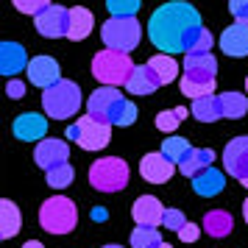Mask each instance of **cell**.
I'll list each match as a JSON object with an SVG mask.
<instances>
[{
	"label": "cell",
	"instance_id": "34",
	"mask_svg": "<svg viewBox=\"0 0 248 248\" xmlns=\"http://www.w3.org/2000/svg\"><path fill=\"white\" fill-rule=\"evenodd\" d=\"M181 92H184L187 98H192V101H198V98H206V95L215 92V81L212 84H195V81L181 78Z\"/></svg>",
	"mask_w": 248,
	"mask_h": 248
},
{
	"label": "cell",
	"instance_id": "44",
	"mask_svg": "<svg viewBox=\"0 0 248 248\" xmlns=\"http://www.w3.org/2000/svg\"><path fill=\"white\" fill-rule=\"evenodd\" d=\"M159 248H173V246H168V243H162V246H159Z\"/></svg>",
	"mask_w": 248,
	"mask_h": 248
},
{
	"label": "cell",
	"instance_id": "27",
	"mask_svg": "<svg viewBox=\"0 0 248 248\" xmlns=\"http://www.w3.org/2000/svg\"><path fill=\"white\" fill-rule=\"evenodd\" d=\"M148 64H151V70L156 73L159 84H170V81H176V76H179V62H176L173 56L159 53V56H154Z\"/></svg>",
	"mask_w": 248,
	"mask_h": 248
},
{
	"label": "cell",
	"instance_id": "35",
	"mask_svg": "<svg viewBox=\"0 0 248 248\" xmlns=\"http://www.w3.org/2000/svg\"><path fill=\"white\" fill-rule=\"evenodd\" d=\"M14 6H17V12H23V14H42L50 6V0H12Z\"/></svg>",
	"mask_w": 248,
	"mask_h": 248
},
{
	"label": "cell",
	"instance_id": "24",
	"mask_svg": "<svg viewBox=\"0 0 248 248\" xmlns=\"http://www.w3.org/2000/svg\"><path fill=\"white\" fill-rule=\"evenodd\" d=\"M234 229V217L226 209H212L203 215V232H209V237H226Z\"/></svg>",
	"mask_w": 248,
	"mask_h": 248
},
{
	"label": "cell",
	"instance_id": "36",
	"mask_svg": "<svg viewBox=\"0 0 248 248\" xmlns=\"http://www.w3.org/2000/svg\"><path fill=\"white\" fill-rule=\"evenodd\" d=\"M179 123H181V117L176 114V109H170V112H159L156 114V128L159 131H176L179 128Z\"/></svg>",
	"mask_w": 248,
	"mask_h": 248
},
{
	"label": "cell",
	"instance_id": "43",
	"mask_svg": "<svg viewBox=\"0 0 248 248\" xmlns=\"http://www.w3.org/2000/svg\"><path fill=\"white\" fill-rule=\"evenodd\" d=\"M243 217H246V223H248V198L243 201Z\"/></svg>",
	"mask_w": 248,
	"mask_h": 248
},
{
	"label": "cell",
	"instance_id": "2",
	"mask_svg": "<svg viewBox=\"0 0 248 248\" xmlns=\"http://www.w3.org/2000/svg\"><path fill=\"white\" fill-rule=\"evenodd\" d=\"M134 62L128 53H120V50H101L98 56L92 59V76L101 81L103 87H125L131 73H134Z\"/></svg>",
	"mask_w": 248,
	"mask_h": 248
},
{
	"label": "cell",
	"instance_id": "13",
	"mask_svg": "<svg viewBox=\"0 0 248 248\" xmlns=\"http://www.w3.org/2000/svg\"><path fill=\"white\" fill-rule=\"evenodd\" d=\"M59 73H62V70H59V62L50 59V56H34L31 64H28V78H31V84L39 87V90H50L53 84H59V81H62Z\"/></svg>",
	"mask_w": 248,
	"mask_h": 248
},
{
	"label": "cell",
	"instance_id": "5",
	"mask_svg": "<svg viewBox=\"0 0 248 248\" xmlns=\"http://www.w3.org/2000/svg\"><path fill=\"white\" fill-rule=\"evenodd\" d=\"M140 36H142V25L137 17H112L101 25V39L109 50L131 53L140 45Z\"/></svg>",
	"mask_w": 248,
	"mask_h": 248
},
{
	"label": "cell",
	"instance_id": "39",
	"mask_svg": "<svg viewBox=\"0 0 248 248\" xmlns=\"http://www.w3.org/2000/svg\"><path fill=\"white\" fill-rule=\"evenodd\" d=\"M198 237H201V226H195V223H187V226L179 232V240H181V243H195Z\"/></svg>",
	"mask_w": 248,
	"mask_h": 248
},
{
	"label": "cell",
	"instance_id": "21",
	"mask_svg": "<svg viewBox=\"0 0 248 248\" xmlns=\"http://www.w3.org/2000/svg\"><path fill=\"white\" fill-rule=\"evenodd\" d=\"M226 187V179H223V173L220 170H203V173H198L195 179H192V190L198 192L201 198H212V195H220Z\"/></svg>",
	"mask_w": 248,
	"mask_h": 248
},
{
	"label": "cell",
	"instance_id": "29",
	"mask_svg": "<svg viewBox=\"0 0 248 248\" xmlns=\"http://www.w3.org/2000/svg\"><path fill=\"white\" fill-rule=\"evenodd\" d=\"M162 246V234L159 229H151V226H137L131 232V248H159Z\"/></svg>",
	"mask_w": 248,
	"mask_h": 248
},
{
	"label": "cell",
	"instance_id": "16",
	"mask_svg": "<svg viewBox=\"0 0 248 248\" xmlns=\"http://www.w3.org/2000/svg\"><path fill=\"white\" fill-rule=\"evenodd\" d=\"M131 217H134L137 226H151V229H156V226H162L165 209H162L159 198H154V195H140L134 201V206H131Z\"/></svg>",
	"mask_w": 248,
	"mask_h": 248
},
{
	"label": "cell",
	"instance_id": "46",
	"mask_svg": "<svg viewBox=\"0 0 248 248\" xmlns=\"http://www.w3.org/2000/svg\"><path fill=\"white\" fill-rule=\"evenodd\" d=\"M246 95H248V78H246Z\"/></svg>",
	"mask_w": 248,
	"mask_h": 248
},
{
	"label": "cell",
	"instance_id": "38",
	"mask_svg": "<svg viewBox=\"0 0 248 248\" xmlns=\"http://www.w3.org/2000/svg\"><path fill=\"white\" fill-rule=\"evenodd\" d=\"M229 12L234 14L237 23L248 25V0H229Z\"/></svg>",
	"mask_w": 248,
	"mask_h": 248
},
{
	"label": "cell",
	"instance_id": "12",
	"mask_svg": "<svg viewBox=\"0 0 248 248\" xmlns=\"http://www.w3.org/2000/svg\"><path fill=\"white\" fill-rule=\"evenodd\" d=\"M176 168L179 165H173L162 151H156V154H145L142 156V162H140V176L145 181H151V184H165L176 173Z\"/></svg>",
	"mask_w": 248,
	"mask_h": 248
},
{
	"label": "cell",
	"instance_id": "31",
	"mask_svg": "<svg viewBox=\"0 0 248 248\" xmlns=\"http://www.w3.org/2000/svg\"><path fill=\"white\" fill-rule=\"evenodd\" d=\"M70 181H73V168L67 165H59V168L47 170V187H53V190H64L70 187Z\"/></svg>",
	"mask_w": 248,
	"mask_h": 248
},
{
	"label": "cell",
	"instance_id": "45",
	"mask_svg": "<svg viewBox=\"0 0 248 248\" xmlns=\"http://www.w3.org/2000/svg\"><path fill=\"white\" fill-rule=\"evenodd\" d=\"M103 248H123V246H103Z\"/></svg>",
	"mask_w": 248,
	"mask_h": 248
},
{
	"label": "cell",
	"instance_id": "11",
	"mask_svg": "<svg viewBox=\"0 0 248 248\" xmlns=\"http://www.w3.org/2000/svg\"><path fill=\"white\" fill-rule=\"evenodd\" d=\"M67 156H70V148L64 140H56V137H47V140H42L39 145H36L34 151V159L36 165L45 170H53L59 168V165H67Z\"/></svg>",
	"mask_w": 248,
	"mask_h": 248
},
{
	"label": "cell",
	"instance_id": "41",
	"mask_svg": "<svg viewBox=\"0 0 248 248\" xmlns=\"http://www.w3.org/2000/svg\"><path fill=\"white\" fill-rule=\"evenodd\" d=\"M106 217H109L106 209H101V206H95V209H92V220H106Z\"/></svg>",
	"mask_w": 248,
	"mask_h": 248
},
{
	"label": "cell",
	"instance_id": "30",
	"mask_svg": "<svg viewBox=\"0 0 248 248\" xmlns=\"http://www.w3.org/2000/svg\"><path fill=\"white\" fill-rule=\"evenodd\" d=\"M212 34L206 31V28H201L198 34L192 36V42L187 45V56H206L209 50H212Z\"/></svg>",
	"mask_w": 248,
	"mask_h": 248
},
{
	"label": "cell",
	"instance_id": "10",
	"mask_svg": "<svg viewBox=\"0 0 248 248\" xmlns=\"http://www.w3.org/2000/svg\"><path fill=\"white\" fill-rule=\"evenodd\" d=\"M120 101H125V98L120 95L117 87H98V90L90 95V101H87V114H92V117L101 120V123L112 125V112L117 109Z\"/></svg>",
	"mask_w": 248,
	"mask_h": 248
},
{
	"label": "cell",
	"instance_id": "18",
	"mask_svg": "<svg viewBox=\"0 0 248 248\" xmlns=\"http://www.w3.org/2000/svg\"><path fill=\"white\" fill-rule=\"evenodd\" d=\"M220 50L226 56H234V59L248 56V25H243V23L229 25L220 34Z\"/></svg>",
	"mask_w": 248,
	"mask_h": 248
},
{
	"label": "cell",
	"instance_id": "26",
	"mask_svg": "<svg viewBox=\"0 0 248 248\" xmlns=\"http://www.w3.org/2000/svg\"><path fill=\"white\" fill-rule=\"evenodd\" d=\"M217 101H220L223 117H229V120H240V117L248 112V98L240 95V92H226V95H220Z\"/></svg>",
	"mask_w": 248,
	"mask_h": 248
},
{
	"label": "cell",
	"instance_id": "20",
	"mask_svg": "<svg viewBox=\"0 0 248 248\" xmlns=\"http://www.w3.org/2000/svg\"><path fill=\"white\" fill-rule=\"evenodd\" d=\"M215 162V151L212 148H192L190 154L184 156V162L179 165V170L184 173V176H190V179H195L198 173H203V170H209Z\"/></svg>",
	"mask_w": 248,
	"mask_h": 248
},
{
	"label": "cell",
	"instance_id": "22",
	"mask_svg": "<svg viewBox=\"0 0 248 248\" xmlns=\"http://www.w3.org/2000/svg\"><path fill=\"white\" fill-rule=\"evenodd\" d=\"M92 12L90 9H84V6H76V9H70V28H67V39L73 42H81V39H87L92 34Z\"/></svg>",
	"mask_w": 248,
	"mask_h": 248
},
{
	"label": "cell",
	"instance_id": "7",
	"mask_svg": "<svg viewBox=\"0 0 248 248\" xmlns=\"http://www.w3.org/2000/svg\"><path fill=\"white\" fill-rule=\"evenodd\" d=\"M67 140H76L84 151H101V148L109 145L112 140V125L95 120L92 114L87 117H78L76 123L67 128Z\"/></svg>",
	"mask_w": 248,
	"mask_h": 248
},
{
	"label": "cell",
	"instance_id": "6",
	"mask_svg": "<svg viewBox=\"0 0 248 248\" xmlns=\"http://www.w3.org/2000/svg\"><path fill=\"white\" fill-rule=\"evenodd\" d=\"M90 184L101 192H120L128 184V165L120 156H103L92 162Z\"/></svg>",
	"mask_w": 248,
	"mask_h": 248
},
{
	"label": "cell",
	"instance_id": "37",
	"mask_svg": "<svg viewBox=\"0 0 248 248\" xmlns=\"http://www.w3.org/2000/svg\"><path fill=\"white\" fill-rule=\"evenodd\" d=\"M162 226H165V229H170V232H176V234H179L181 229L187 226V220H184V215H181L179 209H165V217H162Z\"/></svg>",
	"mask_w": 248,
	"mask_h": 248
},
{
	"label": "cell",
	"instance_id": "15",
	"mask_svg": "<svg viewBox=\"0 0 248 248\" xmlns=\"http://www.w3.org/2000/svg\"><path fill=\"white\" fill-rule=\"evenodd\" d=\"M217 73V59L212 53L206 56H187L184 59V76L181 78L195 81V84H212Z\"/></svg>",
	"mask_w": 248,
	"mask_h": 248
},
{
	"label": "cell",
	"instance_id": "40",
	"mask_svg": "<svg viewBox=\"0 0 248 248\" xmlns=\"http://www.w3.org/2000/svg\"><path fill=\"white\" fill-rule=\"evenodd\" d=\"M6 95H9L12 101H20V98L25 95V84L23 81H17V78H12L9 81V87H6Z\"/></svg>",
	"mask_w": 248,
	"mask_h": 248
},
{
	"label": "cell",
	"instance_id": "23",
	"mask_svg": "<svg viewBox=\"0 0 248 248\" xmlns=\"http://www.w3.org/2000/svg\"><path fill=\"white\" fill-rule=\"evenodd\" d=\"M20 226H23V215L17 209V203L9 201V198H3V201H0V237H3V240L17 237Z\"/></svg>",
	"mask_w": 248,
	"mask_h": 248
},
{
	"label": "cell",
	"instance_id": "25",
	"mask_svg": "<svg viewBox=\"0 0 248 248\" xmlns=\"http://www.w3.org/2000/svg\"><path fill=\"white\" fill-rule=\"evenodd\" d=\"M190 114L195 117V120H201V123H215V120L223 117V112H220V101H217L215 95H206V98L192 101Z\"/></svg>",
	"mask_w": 248,
	"mask_h": 248
},
{
	"label": "cell",
	"instance_id": "9",
	"mask_svg": "<svg viewBox=\"0 0 248 248\" xmlns=\"http://www.w3.org/2000/svg\"><path fill=\"white\" fill-rule=\"evenodd\" d=\"M34 25L36 31L47 39H59V36H67V28H70V9L64 6H56V3H50L42 14H36L34 17Z\"/></svg>",
	"mask_w": 248,
	"mask_h": 248
},
{
	"label": "cell",
	"instance_id": "32",
	"mask_svg": "<svg viewBox=\"0 0 248 248\" xmlns=\"http://www.w3.org/2000/svg\"><path fill=\"white\" fill-rule=\"evenodd\" d=\"M142 6V0H106V9L112 17H134Z\"/></svg>",
	"mask_w": 248,
	"mask_h": 248
},
{
	"label": "cell",
	"instance_id": "3",
	"mask_svg": "<svg viewBox=\"0 0 248 248\" xmlns=\"http://www.w3.org/2000/svg\"><path fill=\"white\" fill-rule=\"evenodd\" d=\"M78 223V206L67 195H53L39 206V226L47 234H67Z\"/></svg>",
	"mask_w": 248,
	"mask_h": 248
},
{
	"label": "cell",
	"instance_id": "42",
	"mask_svg": "<svg viewBox=\"0 0 248 248\" xmlns=\"http://www.w3.org/2000/svg\"><path fill=\"white\" fill-rule=\"evenodd\" d=\"M23 248H45V246H42V243H39V240H28V243H25Z\"/></svg>",
	"mask_w": 248,
	"mask_h": 248
},
{
	"label": "cell",
	"instance_id": "28",
	"mask_svg": "<svg viewBox=\"0 0 248 248\" xmlns=\"http://www.w3.org/2000/svg\"><path fill=\"white\" fill-rule=\"evenodd\" d=\"M190 151H192V145H190V140H187V137H170V140L162 142V154H165L173 165H181L184 156H187Z\"/></svg>",
	"mask_w": 248,
	"mask_h": 248
},
{
	"label": "cell",
	"instance_id": "19",
	"mask_svg": "<svg viewBox=\"0 0 248 248\" xmlns=\"http://www.w3.org/2000/svg\"><path fill=\"white\" fill-rule=\"evenodd\" d=\"M162 84H159L156 73L151 70V64H137L134 73H131V78L125 84V90L131 92V95H151V92H156Z\"/></svg>",
	"mask_w": 248,
	"mask_h": 248
},
{
	"label": "cell",
	"instance_id": "14",
	"mask_svg": "<svg viewBox=\"0 0 248 248\" xmlns=\"http://www.w3.org/2000/svg\"><path fill=\"white\" fill-rule=\"evenodd\" d=\"M14 137L17 140H23V142H34V140H45L47 134V117H42V114L36 112H23L17 120H14Z\"/></svg>",
	"mask_w": 248,
	"mask_h": 248
},
{
	"label": "cell",
	"instance_id": "4",
	"mask_svg": "<svg viewBox=\"0 0 248 248\" xmlns=\"http://www.w3.org/2000/svg\"><path fill=\"white\" fill-rule=\"evenodd\" d=\"M42 109H45V117H53V120L73 117L81 109L78 84L76 81H67V78H62L59 84H53L50 90L42 92Z\"/></svg>",
	"mask_w": 248,
	"mask_h": 248
},
{
	"label": "cell",
	"instance_id": "1",
	"mask_svg": "<svg viewBox=\"0 0 248 248\" xmlns=\"http://www.w3.org/2000/svg\"><path fill=\"white\" fill-rule=\"evenodd\" d=\"M201 28L203 25L198 9L192 3H184V0H173V3L159 6L148 20V36H151L154 47L162 50L165 56L187 53V45Z\"/></svg>",
	"mask_w": 248,
	"mask_h": 248
},
{
	"label": "cell",
	"instance_id": "17",
	"mask_svg": "<svg viewBox=\"0 0 248 248\" xmlns=\"http://www.w3.org/2000/svg\"><path fill=\"white\" fill-rule=\"evenodd\" d=\"M28 56H25V47L17 45V42H3L0 45V73L6 76V78H12L17 73H23L28 70Z\"/></svg>",
	"mask_w": 248,
	"mask_h": 248
},
{
	"label": "cell",
	"instance_id": "8",
	"mask_svg": "<svg viewBox=\"0 0 248 248\" xmlns=\"http://www.w3.org/2000/svg\"><path fill=\"white\" fill-rule=\"evenodd\" d=\"M223 165L232 179H237L243 187H248V137H234L223 148Z\"/></svg>",
	"mask_w": 248,
	"mask_h": 248
},
{
	"label": "cell",
	"instance_id": "33",
	"mask_svg": "<svg viewBox=\"0 0 248 248\" xmlns=\"http://www.w3.org/2000/svg\"><path fill=\"white\" fill-rule=\"evenodd\" d=\"M137 120V106L131 101H120L112 112V125H131Z\"/></svg>",
	"mask_w": 248,
	"mask_h": 248
}]
</instances>
